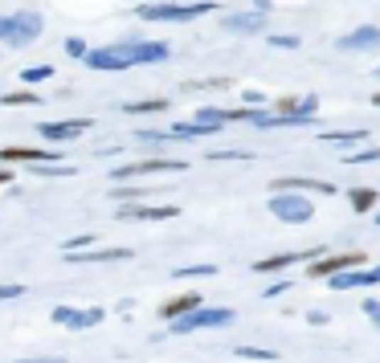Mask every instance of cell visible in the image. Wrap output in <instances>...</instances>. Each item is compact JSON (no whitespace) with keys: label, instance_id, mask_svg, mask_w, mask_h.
<instances>
[{"label":"cell","instance_id":"28","mask_svg":"<svg viewBox=\"0 0 380 363\" xmlns=\"http://www.w3.org/2000/svg\"><path fill=\"white\" fill-rule=\"evenodd\" d=\"M380 160V147H364L356 155H344V164H376Z\"/></svg>","mask_w":380,"mask_h":363},{"label":"cell","instance_id":"17","mask_svg":"<svg viewBox=\"0 0 380 363\" xmlns=\"http://www.w3.org/2000/svg\"><path fill=\"white\" fill-rule=\"evenodd\" d=\"M0 160H4V164H45V160H58V151H45V147H0Z\"/></svg>","mask_w":380,"mask_h":363},{"label":"cell","instance_id":"12","mask_svg":"<svg viewBox=\"0 0 380 363\" xmlns=\"http://www.w3.org/2000/svg\"><path fill=\"white\" fill-rule=\"evenodd\" d=\"M221 29L225 33H237V37H254L266 29V13L262 9H254V13H229V17L221 21Z\"/></svg>","mask_w":380,"mask_h":363},{"label":"cell","instance_id":"31","mask_svg":"<svg viewBox=\"0 0 380 363\" xmlns=\"http://www.w3.org/2000/svg\"><path fill=\"white\" fill-rule=\"evenodd\" d=\"M364 314H368V318H372V327L380 330V302H376V298H368V302H364Z\"/></svg>","mask_w":380,"mask_h":363},{"label":"cell","instance_id":"15","mask_svg":"<svg viewBox=\"0 0 380 363\" xmlns=\"http://www.w3.org/2000/svg\"><path fill=\"white\" fill-rule=\"evenodd\" d=\"M180 213L176 204H160V208H148V204H123L119 208V220H172Z\"/></svg>","mask_w":380,"mask_h":363},{"label":"cell","instance_id":"1","mask_svg":"<svg viewBox=\"0 0 380 363\" xmlns=\"http://www.w3.org/2000/svg\"><path fill=\"white\" fill-rule=\"evenodd\" d=\"M270 216L282 220V225H307V220H315V204H311L307 192L274 188V192H270Z\"/></svg>","mask_w":380,"mask_h":363},{"label":"cell","instance_id":"33","mask_svg":"<svg viewBox=\"0 0 380 363\" xmlns=\"http://www.w3.org/2000/svg\"><path fill=\"white\" fill-rule=\"evenodd\" d=\"M111 196H115V200H139V196H143V188H115Z\"/></svg>","mask_w":380,"mask_h":363},{"label":"cell","instance_id":"23","mask_svg":"<svg viewBox=\"0 0 380 363\" xmlns=\"http://www.w3.org/2000/svg\"><path fill=\"white\" fill-rule=\"evenodd\" d=\"M376 204V188H352V208L356 213H368Z\"/></svg>","mask_w":380,"mask_h":363},{"label":"cell","instance_id":"27","mask_svg":"<svg viewBox=\"0 0 380 363\" xmlns=\"http://www.w3.org/2000/svg\"><path fill=\"white\" fill-rule=\"evenodd\" d=\"M217 265H184V269H176V278H213Z\"/></svg>","mask_w":380,"mask_h":363},{"label":"cell","instance_id":"35","mask_svg":"<svg viewBox=\"0 0 380 363\" xmlns=\"http://www.w3.org/2000/svg\"><path fill=\"white\" fill-rule=\"evenodd\" d=\"M21 294H25V286H13V281L0 286V302H4V298H21Z\"/></svg>","mask_w":380,"mask_h":363},{"label":"cell","instance_id":"16","mask_svg":"<svg viewBox=\"0 0 380 363\" xmlns=\"http://www.w3.org/2000/svg\"><path fill=\"white\" fill-rule=\"evenodd\" d=\"M131 57H135V66H160V62L172 57V50L164 41H131Z\"/></svg>","mask_w":380,"mask_h":363},{"label":"cell","instance_id":"5","mask_svg":"<svg viewBox=\"0 0 380 363\" xmlns=\"http://www.w3.org/2000/svg\"><path fill=\"white\" fill-rule=\"evenodd\" d=\"M82 62L90 69H107V74H119V69H131V45H102V50H86Z\"/></svg>","mask_w":380,"mask_h":363},{"label":"cell","instance_id":"21","mask_svg":"<svg viewBox=\"0 0 380 363\" xmlns=\"http://www.w3.org/2000/svg\"><path fill=\"white\" fill-rule=\"evenodd\" d=\"M123 111H127V115H164V111H168V99H143V102H127Z\"/></svg>","mask_w":380,"mask_h":363},{"label":"cell","instance_id":"26","mask_svg":"<svg viewBox=\"0 0 380 363\" xmlns=\"http://www.w3.org/2000/svg\"><path fill=\"white\" fill-rule=\"evenodd\" d=\"M233 355H237V359H266V363L278 359V351H262V347H237Z\"/></svg>","mask_w":380,"mask_h":363},{"label":"cell","instance_id":"9","mask_svg":"<svg viewBox=\"0 0 380 363\" xmlns=\"http://www.w3.org/2000/svg\"><path fill=\"white\" fill-rule=\"evenodd\" d=\"M352 265H364V253H331V257H311L307 269H311V278H331V274H340V269H352Z\"/></svg>","mask_w":380,"mask_h":363},{"label":"cell","instance_id":"34","mask_svg":"<svg viewBox=\"0 0 380 363\" xmlns=\"http://www.w3.org/2000/svg\"><path fill=\"white\" fill-rule=\"evenodd\" d=\"M270 45H278V50H298V37H270Z\"/></svg>","mask_w":380,"mask_h":363},{"label":"cell","instance_id":"14","mask_svg":"<svg viewBox=\"0 0 380 363\" xmlns=\"http://www.w3.org/2000/svg\"><path fill=\"white\" fill-rule=\"evenodd\" d=\"M319 253H323V249H307V253H274V257H258L254 269H258V274H278V269H286V265L311 262V257H319Z\"/></svg>","mask_w":380,"mask_h":363},{"label":"cell","instance_id":"22","mask_svg":"<svg viewBox=\"0 0 380 363\" xmlns=\"http://www.w3.org/2000/svg\"><path fill=\"white\" fill-rule=\"evenodd\" d=\"M0 102H4V106H37L41 94H37V90H9Z\"/></svg>","mask_w":380,"mask_h":363},{"label":"cell","instance_id":"2","mask_svg":"<svg viewBox=\"0 0 380 363\" xmlns=\"http://www.w3.org/2000/svg\"><path fill=\"white\" fill-rule=\"evenodd\" d=\"M41 29H45L41 13H29V9L0 17V41H4V45H13V50H21V45L37 41V37H41Z\"/></svg>","mask_w":380,"mask_h":363},{"label":"cell","instance_id":"38","mask_svg":"<svg viewBox=\"0 0 380 363\" xmlns=\"http://www.w3.org/2000/svg\"><path fill=\"white\" fill-rule=\"evenodd\" d=\"M90 241H94V237H74V241H66V245H62V249H86V245H90Z\"/></svg>","mask_w":380,"mask_h":363},{"label":"cell","instance_id":"10","mask_svg":"<svg viewBox=\"0 0 380 363\" xmlns=\"http://www.w3.org/2000/svg\"><path fill=\"white\" fill-rule=\"evenodd\" d=\"M335 50H344V53H372V50H380V29H376V25H360V29H352V33L340 37V41H335Z\"/></svg>","mask_w":380,"mask_h":363},{"label":"cell","instance_id":"25","mask_svg":"<svg viewBox=\"0 0 380 363\" xmlns=\"http://www.w3.org/2000/svg\"><path fill=\"white\" fill-rule=\"evenodd\" d=\"M50 78H53V66H29L21 74V82H29V86H41V82H50Z\"/></svg>","mask_w":380,"mask_h":363},{"label":"cell","instance_id":"32","mask_svg":"<svg viewBox=\"0 0 380 363\" xmlns=\"http://www.w3.org/2000/svg\"><path fill=\"white\" fill-rule=\"evenodd\" d=\"M291 286H295V281H274V286H266L262 290V298H278V294H286Z\"/></svg>","mask_w":380,"mask_h":363},{"label":"cell","instance_id":"13","mask_svg":"<svg viewBox=\"0 0 380 363\" xmlns=\"http://www.w3.org/2000/svg\"><path fill=\"white\" fill-rule=\"evenodd\" d=\"M376 281H380V265H372V269L352 265V269L331 274V290H356V286H376Z\"/></svg>","mask_w":380,"mask_h":363},{"label":"cell","instance_id":"18","mask_svg":"<svg viewBox=\"0 0 380 363\" xmlns=\"http://www.w3.org/2000/svg\"><path fill=\"white\" fill-rule=\"evenodd\" d=\"M131 249H90V253H78V249H66V262H127Z\"/></svg>","mask_w":380,"mask_h":363},{"label":"cell","instance_id":"3","mask_svg":"<svg viewBox=\"0 0 380 363\" xmlns=\"http://www.w3.org/2000/svg\"><path fill=\"white\" fill-rule=\"evenodd\" d=\"M225 323H233V311H225V306H192V311H184V314H176V318H168L172 335H192V330L225 327Z\"/></svg>","mask_w":380,"mask_h":363},{"label":"cell","instance_id":"40","mask_svg":"<svg viewBox=\"0 0 380 363\" xmlns=\"http://www.w3.org/2000/svg\"><path fill=\"white\" fill-rule=\"evenodd\" d=\"M9 180H13V176H9V172H4V167H0V184H9Z\"/></svg>","mask_w":380,"mask_h":363},{"label":"cell","instance_id":"6","mask_svg":"<svg viewBox=\"0 0 380 363\" xmlns=\"http://www.w3.org/2000/svg\"><path fill=\"white\" fill-rule=\"evenodd\" d=\"M184 160H172V155H164V160H135V164H123L115 167V180H139V176H164V172H184Z\"/></svg>","mask_w":380,"mask_h":363},{"label":"cell","instance_id":"30","mask_svg":"<svg viewBox=\"0 0 380 363\" xmlns=\"http://www.w3.org/2000/svg\"><path fill=\"white\" fill-rule=\"evenodd\" d=\"M86 50H90V45H86L82 37H66V53H70V57H82Z\"/></svg>","mask_w":380,"mask_h":363},{"label":"cell","instance_id":"4","mask_svg":"<svg viewBox=\"0 0 380 363\" xmlns=\"http://www.w3.org/2000/svg\"><path fill=\"white\" fill-rule=\"evenodd\" d=\"M213 0H192V4H176V0H160V4H139L143 21H197L205 13H213Z\"/></svg>","mask_w":380,"mask_h":363},{"label":"cell","instance_id":"29","mask_svg":"<svg viewBox=\"0 0 380 363\" xmlns=\"http://www.w3.org/2000/svg\"><path fill=\"white\" fill-rule=\"evenodd\" d=\"M225 86H233L229 78H209V82H188L184 90H225Z\"/></svg>","mask_w":380,"mask_h":363},{"label":"cell","instance_id":"8","mask_svg":"<svg viewBox=\"0 0 380 363\" xmlns=\"http://www.w3.org/2000/svg\"><path fill=\"white\" fill-rule=\"evenodd\" d=\"M94 127V118H66V123H37V135L50 139V143H70Z\"/></svg>","mask_w":380,"mask_h":363},{"label":"cell","instance_id":"39","mask_svg":"<svg viewBox=\"0 0 380 363\" xmlns=\"http://www.w3.org/2000/svg\"><path fill=\"white\" fill-rule=\"evenodd\" d=\"M254 9H262V13H266V9H270V0H254Z\"/></svg>","mask_w":380,"mask_h":363},{"label":"cell","instance_id":"20","mask_svg":"<svg viewBox=\"0 0 380 363\" xmlns=\"http://www.w3.org/2000/svg\"><path fill=\"white\" fill-rule=\"evenodd\" d=\"M192 306H200V294H197V290H192V294L172 298V302H164V306H160V318H176V314L192 311Z\"/></svg>","mask_w":380,"mask_h":363},{"label":"cell","instance_id":"7","mask_svg":"<svg viewBox=\"0 0 380 363\" xmlns=\"http://www.w3.org/2000/svg\"><path fill=\"white\" fill-rule=\"evenodd\" d=\"M315 111H319V99H315V94H286V99H278V102H274V115L295 118L298 127H307V123H315Z\"/></svg>","mask_w":380,"mask_h":363},{"label":"cell","instance_id":"19","mask_svg":"<svg viewBox=\"0 0 380 363\" xmlns=\"http://www.w3.org/2000/svg\"><path fill=\"white\" fill-rule=\"evenodd\" d=\"M270 188H295V192H319V196H335V184H327V180H303V176L274 180Z\"/></svg>","mask_w":380,"mask_h":363},{"label":"cell","instance_id":"11","mask_svg":"<svg viewBox=\"0 0 380 363\" xmlns=\"http://www.w3.org/2000/svg\"><path fill=\"white\" fill-rule=\"evenodd\" d=\"M107 311H74V306H53V323L58 327H70V330H90L99 327Z\"/></svg>","mask_w":380,"mask_h":363},{"label":"cell","instance_id":"24","mask_svg":"<svg viewBox=\"0 0 380 363\" xmlns=\"http://www.w3.org/2000/svg\"><path fill=\"white\" fill-rule=\"evenodd\" d=\"M319 139H323V143H340V147H344V143H360V139H368V131H323Z\"/></svg>","mask_w":380,"mask_h":363},{"label":"cell","instance_id":"41","mask_svg":"<svg viewBox=\"0 0 380 363\" xmlns=\"http://www.w3.org/2000/svg\"><path fill=\"white\" fill-rule=\"evenodd\" d=\"M372 106H380V94H372Z\"/></svg>","mask_w":380,"mask_h":363},{"label":"cell","instance_id":"42","mask_svg":"<svg viewBox=\"0 0 380 363\" xmlns=\"http://www.w3.org/2000/svg\"><path fill=\"white\" fill-rule=\"evenodd\" d=\"M376 78H380V66H376Z\"/></svg>","mask_w":380,"mask_h":363},{"label":"cell","instance_id":"37","mask_svg":"<svg viewBox=\"0 0 380 363\" xmlns=\"http://www.w3.org/2000/svg\"><path fill=\"white\" fill-rule=\"evenodd\" d=\"M307 323H311V327H327V314H323V311H311V314H307Z\"/></svg>","mask_w":380,"mask_h":363},{"label":"cell","instance_id":"36","mask_svg":"<svg viewBox=\"0 0 380 363\" xmlns=\"http://www.w3.org/2000/svg\"><path fill=\"white\" fill-rule=\"evenodd\" d=\"M241 99H246V106H262V102H266V94H262V90H246Z\"/></svg>","mask_w":380,"mask_h":363}]
</instances>
